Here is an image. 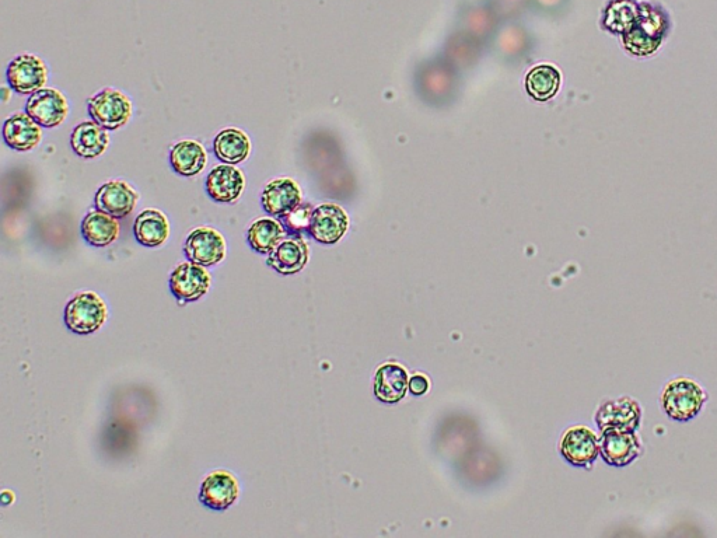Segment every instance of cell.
<instances>
[{"label":"cell","instance_id":"cell-9","mask_svg":"<svg viewBox=\"0 0 717 538\" xmlns=\"http://www.w3.org/2000/svg\"><path fill=\"white\" fill-rule=\"evenodd\" d=\"M239 496V481L226 470H216L206 475L199 489V502L205 508L218 512L232 508Z\"/></svg>","mask_w":717,"mask_h":538},{"label":"cell","instance_id":"cell-23","mask_svg":"<svg viewBox=\"0 0 717 538\" xmlns=\"http://www.w3.org/2000/svg\"><path fill=\"white\" fill-rule=\"evenodd\" d=\"M250 136L240 128H225L218 132L213 139V153L220 162L225 164H240L246 162L251 155Z\"/></svg>","mask_w":717,"mask_h":538},{"label":"cell","instance_id":"cell-2","mask_svg":"<svg viewBox=\"0 0 717 538\" xmlns=\"http://www.w3.org/2000/svg\"><path fill=\"white\" fill-rule=\"evenodd\" d=\"M706 400L708 396L695 380L678 377L664 387L661 405L668 418L688 422L701 412Z\"/></svg>","mask_w":717,"mask_h":538},{"label":"cell","instance_id":"cell-11","mask_svg":"<svg viewBox=\"0 0 717 538\" xmlns=\"http://www.w3.org/2000/svg\"><path fill=\"white\" fill-rule=\"evenodd\" d=\"M563 459L576 467H589L600 454V440L587 426H572L561 440Z\"/></svg>","mask_w":717,"mask_h":538},{"label":"cell","instance_id":"cell-10","mask_svg":"<svg viewBox=\"0 0 717 538\" xmlns=\"http://www.w3.org/2000/svg\"><path fill=\"white\" fill-rule=\"evenodd\" d=\"M206 194L218 204H236L246 190V176L233 164H219L209 171Z\"/></svg>","mask_w":717,"mask_h":538},{"label":"cell","instance_id":"cell-29","mask_svg":"<svg viewBox=\"0 0 717 538\" xmlns=\"http://www.w3.org/2000/svg\"><path fill=\"white\" fill-rule=\"evenodd\" d=\"M408 389L412 396H423V394L428 393L429 390L428 377L421 375V373L412 376L411 379H409Z\"/></svg>","mask_w":717,"mask_h":538},{"label":"cell","instance_id":"cell-15","mask_svg":"<svg viewBox=\"0 0 717 538\" xmlns=\"http://www.w3.org/2000/svg\"><path fill=\"white\" fill-rule=\"evenodd\" d=\"M640 419H642L640 405L628 397L607 401L598 408L596 414V422L601 432L610 429L636 432Z\"/></svg>","mask_w":717,"mask_h":538},{"label":"cell","instance_id":"cell-19","mask_svg":"<svg viewBox=\"0 0 717 538\" xmlns=\"http://www.w3.org/2000/svg\"><path fill=\"white\" fill-rule=\"evenodd\" d=\"M111 138L107 129L94 121L76 125L71 134V148L80 159H99L107 152Z\"/></svg>","mask_w":717,"mask_h":538},{"label":"cell","instance_id":"cell-18","mask_svg":"<svg viewBox=\"0 0 717 538\" xmlns=\"http://www.w3.org/2000/svg\"><path fill=\"white\" fill-rule=\"evenodd\" d=\"M307 262H309V247L297 234L286 236L274 251L268 254L267 260L269 267L286 277L299 274L306 267Z\"/></svg>","mask_w":717,"mask_h":538},{"label":"cell","instance_id":"cell-6","mask_svg":"<svg viewBox=\"0 0 717 538\" xmlns=\"http://www.w3.org/2000/svg\"><path fill=\"white\" fill-rule=\"evenodd\" d=\"M6 79L13 92L31 96L47 87L48 66L37 55L20 54L9 62Z\"/></svg>","mask_w":717,"mask_h":538},{"label":"cell","instance_id":"cell-8","mask_svg":"<svg viewBox=\"0 0 717 538\" xmlns=\"http://www.w3.org/2000/svg\"><path fill=\"white\" fill-rule=\"evenodd\" d=\"M24 111L41 127L51 129L64 124L71 108L64 93L54 87H44L31 94Z\"/></svg>","mask_w":717,"mask_h":538},{"label":"cell","instance_id":"cell-16","mask_svg":"<svg viewBox=\"0 0 717 538\" xmlns=\"http://www.w3.org/2000/svg\"><path fill=\"white\" fill-rule=\"evenodd\" d=\"M348 230V216L338 205L324 204L314 209L309 233L321 244H335Z\"/></svg>","mask_w":717,"mask_h":538},{"label":"cell","instance_id":"cell-26","mask_svg":"<svg viewBox=\"0 0 717 538\" xmlns=\"http://www.w3.org/2000/svg\"><path fill=\"white\" fill-rule=\"evenodd\" d=\"M640 3L636 0H611L605 6L601 26L612 34L624 36L639 16Z\"/></svg>","mask_w":717,"mask_h":538},{"label":"cell","instance_id":"cell-13","mask_svg":"<svg viewBox=\"0 0 717 538\" xmlns=\"http://www.w3.org/2000/svg\"><path fill=\"white\" fill-rule=\"evenodd\" d=\"M300 204H302V191L292 178H275V180L269 181L262 190V208L274 218H286Z\"/></svg>","mask_w":717,"mask_h":538},{"label":"cell","instance_id":"cell-20","mask_svg":"<svg viewBox=\"0 0 717 538\" xmlns=\"http://www.w3.org/2000/svg\"><path fill=\"white\" fill-rule=\"evenodd\" d=\"M409 377L404 366L384 363L374 377V396L384 404H397L407 394Z\"/></svg>","mask_w":717,"mask_h":538},{"label":"cell","instance_id":"cell-25","mask_svg":"<svg viewBox=\"0 0 717 538\" xmlns=\"http://www.w3.org/2000/svg\"><path fill=\"white\" fill-rule=\"evenodd\" d=\"M285 237V225L274 216L254 220L247 230L248 246L258 254H271Z\"/></svg>","mask_w":717,"mask_h":538},{"label":"cell","instance_id":"cell-17","mask_svg":"<svg viewBox=\"0 0 717 538\" xmlns=\"http://www.w3.org/2000/svg\"><path fill=\"white\" fill-rule=\"evenodd\" d=\"M43 127L37 124L29 114L16 113L3 122V141L17 152H30L43 141Z\"/></svg>","mask_w":717,"mask_h":538},{"label":"cell","instance_id":"cell-21","mask_svg":"<svg viewBox=\"0 0 717 538\" xmlns=\"http://www.w3.org/2000/svg\"><path fill=\"white\" fill-rule=\"evenodd\" d=\"M80 232L87 244L92 247L104 248L111 246L120 237L121 226L117 218L108 213L94 209L82 220Z\"/></svg>","mask_w":717,"mask_h":538},{"label":"cell","instance_id":"cell-27","mask_svg":"<svg viewBox=\"0 0 717 538\" xmlns=\"http://www.w3.org/2000/svg\"><path fill=\"white\" fill-rule=\"evenodd\" d=\"M561 73L551 65L535 66L526 79L527 92L533 99L547 101L558 93Z\"/></svg>","mask_w":717,"mask_h":538},{"label":"cell","instance_id":"cell-12","mask_svg":"<svg viewBox=\"0 0 717 538\" xmlns=\"http://www.w3.org/2000/svg\"><path fill=\"white\" fill-rule=\"evenodd\" d=\"M138 191L124 180H111L101 185L94 197V208L117 219H124L138 205Z\"/></svg>","mask_w":717,"mask_h":538},{"label":"cell","instance_id":"cell-14","mask_svg":"<svg viewBox=\"0 0 717 538\" xmlns=\"http://www.w3.org/2000/svg\"><path fill=\"white\" fill-rule=\"evenodd\" d=\"M640 452L642 443L635 432L618 429L601 432L600 453L608 466H628L638 459Z\"/></svg>","mask_w":717,"mask_h":538},{"label":"cell","instance_id":"cell-7","mask_svg":"<svg viewBox=\"0 0 717 538\" xmlns=\"http://www.w3.org/2000/svg\"><path fill=\"white\" fill-rule=\"evenodd\" d=\"M211 285L208 269L191 261L177 265L169 279L170 292L181 305L198 302L209 292Z\"/></svg>","mask_w":717,"mask_h":538},{"label":"cell","instance_id":"cell-22","mask_svg":"<svg viewBox=\"0 0 717 538\" xmlns=\"http://www.w3.org/2000/svg\"><path fill=\"white\" fill-rule=\"evenodd\" d=\"M171 169L181 177H195L205 170L208 164V152L201 142L184 139L170 150Z\"/></svg>","mask_w":717,"mask_h":538},{"label":"cell","instance_id":"cell-4","mask_svg":"<svg viewBox=\"0 0 717 538\" xmlns=\"http://www.w3.org/2000/svg\"><path fill=\"white\" fill-rule=\"evenodd\" d=\"M106 302L96 292H80L65 307V324L69 331L78 335H90L106 324Z\"/></svg>","mask_w":717,"mask_h":538},{"label":"cell","instance_id":"cell-1","mask_svg":"<svg viewBox=\"0 0 717 538\" xmlns=\"http://www.w3.org/2000/svg\"><path fill=\"white\" fill-rule=\"evenodd\" d=\"M670 30V17L663 6L640 2L639 16L628 33L622 36L626 50L638 57L653 54Z\"/></svg>","mask_w":717,"mask_h":538},{"label":"cell","instance_id":"cell-28","mask_svg":"<svg viewBox=\"0 0 717 538\" xmlns=\"http://www.w3.org/2000/svg\"><path fill=\"white\" fill-rule=\"evenodd\" d=\"M311 215H313V209L310 208V205L300 204L295 211L283 218V225L290 233L300 236L303 230H309Z\"/></svg>","mask_w":717,"mask_h":538},{"label":"cell","instance_id":"cell-24","mask_svg":"<svg viewBox=\"0 0 717 538\" xmlns=\"http://www.w3.org/2000/svg\"><path fill=\"white\" fill-rule=\"evenodd\" d=\"M134 234L136 241L143 247H162L170 236L169 219L159 209H145L136 216Z\"/></svg>","mask_w":717,"mask_h":538},{"label":"cell","instance_id":"cell-3","mask_svg":"<svg viewBox=\"0 0 717 538\" xmlns=\"http://www.w3.org/2000/svg\"><path fill=\"white\" fill-rule=\"evenodd\" d=\"M87 111L92 121L107 131H118L131 121L134 103L121 90L107 87L87 100Z\"/></svg>","mask_w":717,"mask_h":538},{"label":"cell","instance_id":"cell-5","mask_svg":"<svg viewBox=\"0 0 717 538\" xmlns=\"http://www.w3.org/2000/svg\"><path fill=\"white\" fill-rule=\"evenodd\" d=\"M184 254L188 261L202 267H215L226 258L225 236L211 226H199L188 234L184 243Z\"/></svg>","mask_w":717,"mask_h":538}]
</instances>
